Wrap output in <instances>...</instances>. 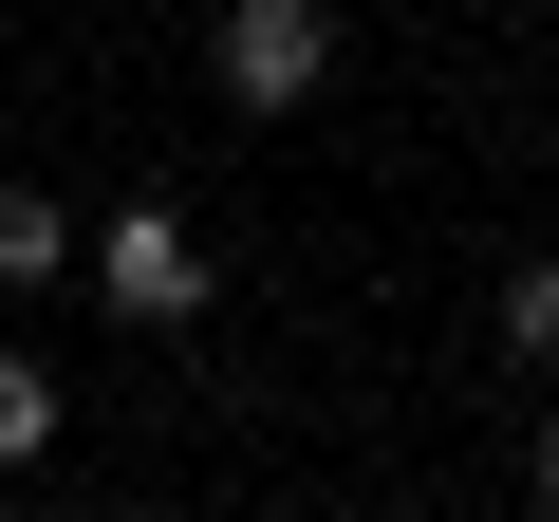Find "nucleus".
<instances>
[{
    "label": "nucleus",
    "mask_w": 559,
    "mask_h": 522,
    "mask_svg": "<svg viewBox=\"0 0 559 522\" xmlns=\"http://www.w3.org/2000/svg\"><path fill=\"white\" fill-rule=\"evenodd\" d=\"M205 57H224L242 112H299V94L336 75V0H224V38H205Z\"/></svg>",
    "instance_id": "obj_1"
},
{
    "label": "nucleus",
    "mask_w": 559,
    "mask_h": 522,
    "mask_svg": "<svg viewBox=\"0 0 559 522\" xmlns=\"http://www.w3.org/2000/svg\"><path fill=\"white\" fill-rule=\"evenodd\" d=\"M94 299H112V318H150V336H187V318H205V242H187V205H112Z\"/></svg>",
    "instance_id": "obj_2"
},
{
    "label": "nucleus",
    "mask_w": 559,
    "mask_h": 522,
    "mask_svg": "<svg viewBox=\"0 0 559 522\" xmlns=\"http://www.w3.org/2000/svg\"><path fill=\"white\" fill-rule=\"evenodd\" d=\"M485 336H503V355H522V373H559V261H522V281H503V299H485Z\"/></svg>",
    "instance_id": "obj_3"
},
{
    "label": "nucleus",
    "mask_w": 559,
    "mask_h": 522,
    "mask_svg": "<svg viewBox=\"0 0 559 522\" xmlns=\"http://www.w3.org/2000/svg\"><path fill=\"white\" fill-rule=\"evenodd\" d=\"M75 261V224H57V187H0V281H57Z\"/></svg>",
    "instance_id": "obj_4"
},
{
    "label": "nucleus",
    "mask_w": 559,
    "mask_h": 522,
    "mask_svg": "<svg viewBox=\"0 0 559 522\" xmlns=\"http://www.w3.org/2000/svg\"><path fill=\"white\" fill-rule=\"evenodd\" d=\"M38 448H57V373H38V355H0V466H38Z\"/></svg>",
    "instance_id": "obj_5"
},
{
    "label": "nucleus",
    "mask_w": 559,
    "mask_h": 522,
    "mask_svg": "<svg viewBox=\"0 0 559 522\" xmlns=\"http://www.w3.org/2000/svg\"><path fill=\"white\" fill-rule=\"evenodd\" d=\"M522 485H540V503H559V411H540V466H522Z\"/></svg>",
    "instance_id": "obj_6"
}]
</instances>
